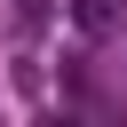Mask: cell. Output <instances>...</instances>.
Listing matches in <instances>:
<instances>
[{"label":"cell","instance_id":"cell-2","mask_svg":"<svg viewBox=\"0 0 127 127\" xmlns=\"http://www.w3.org/2000/svg\"><path fill=\"white\" fill-rule=\"evenodd\" d=\"M24 8H32V0H24Z\"/></svg>","mask_w":127,"mask_h":127},{"label":"cell","instance_id":"cell-1","mask_svg":"<svg viewBox=\"0 0 127 127\" xmlns=\"http://www.w3.org/2000/svg\"><path fill=\"white\" fill-rule=\"evenodd\" d=\"M71 24H79L87 40H103V32L127 24V0H71Z\"/></svg>","mask_w":127,"mask_h":127}]
</instances>
